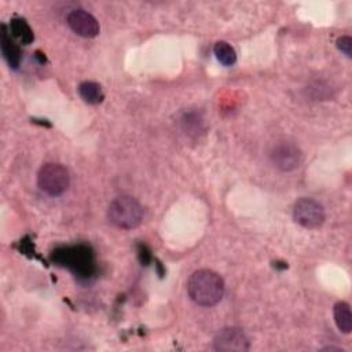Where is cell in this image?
Returning <instances> with one entry per match:
<instances>
[{
	"instance_id": "4fadbf2b",
	"label": "cell",
	"mask_w": 352,
	"mask_h": 352,
	"mask_svg": "<svg viewBox=\"0 0 352 352\" xmlns=\"http://www.w3.org/2000/svg\"><path fill=\"white\" fill-rule=\"evenodd\" d=\"M337 48L348 58L352 56V38L349 36H341L336 41Z\"/></svg>"
},
{
	"instance_id": "52a82bcc",
	"label": "cell",
	"mask_w": 352,
	"mask_h": 352,
	"mask_svg": "<svg viewBox=\"0 0 352 352\" xmlns=\"http://www.w3.org/2000/svg\"><path fill=\"white\" fill-rule=\"evenodd\" d=\"M67 25L69 28L78 36L81 37H95L99 33V22L98 19L89 14L85 10H73L67 14Z\"/></svg>"
},
{
	"instance_id": "6da1fadb",
	"label": "cell",
	"mask_w": 352,
	"mask_h": 352,
	"mask_svg": "<svg viewBox=\"0 0 352 352\" xmlns=\"http://www.w3.org/2000/svg\"><path fill=\"white\" fill-rule=\"evenodd\" d=\"M187 293L197 305L213 307L224 296V280L212 270H197L187 280Z\"/></svg>"
},
{
	"instance_id": "ba28073f",
	"label": "cell",
	"mask_w": 352,
	"mask_h": 352,
	"mask_svg": "<svg viewBox=\"0 0 352 352\" xmlns=\"http://www.w3.org/2000/svg\"><path fill=\"white\" fill-rule=\"evenodd\" d=\"M0 47L4 59L12 69H18L21 63V50L19 47L14 43L11 36L8 34L6 26H1V33H0Z\"/></svg>"
},
{
	"instance_id": "8fae6325",
	"label": "cell",
	"mask_w": 352,
	"mask_h": 352,
	"mask_svg": "<svg viewBox=\"0 0 352 352\" xmlns=\"http://www.w3.org/2000/svg\"><path fill=\"white\" fill-rule=\"evenodd\" d=\"M10 32L11 34L19 40L22 44H30L34 38L33 30L28 25V22L22 18H12L10 23Z\"/></svg>"
},
{
	"instance_id": "7c38bea8",
	"label": "cell",
	"mask_w": 352,
	"mask_h": 352,
	"mask_svg": "<svg viewBox=\"0 0 352 352\" xmlns=\"http://www.w3.org/2000/svg\"><path fill=\"white\" fill-rule=\"evenodd\" d=\"M213 52L217 60L224 66H232L236 60V52L234 47L227 41H217L213 47Z\"/></svg>"
},
{
	"instance_id": "277c9868",
	"label": "cell",
	"mask_w": 352,
	"mask_h": 352,
	"mask_svg": "<svg viewBox=\"0 0 352 352\" xmlns=\"http://www.w3.org/2000/svg\"><path fill=\"white\" fill-rule=\"evenodd\" d=\"M293 219L304 228H319L326 219L324 208L316 199L302 197L297 199L293 205Z\"/></svg>"
},
{
	"instance_id": "30bf717a",
	"label": "cell",
	"mask_w": 352,
	"mask_h": 352,
	"mask_svg": "<svg viewBox=\"0 0 352 352\" xmlns=\"http://www.w3.org/2000/svg\"><path fill=\"white\" fill-rule=\"evenodd\" d=\"M78 95L85 103L89 104H98L103 100V89L99 82L96 81H82L78 85Z\"/></svg>"
},
{
	"instance_id": "7a4b0ae2",
	"label": "cell",
	"mask_w": 352,
	"mask_h": 352,
	"mask_svg": "<svg viewBox=\"0 0 352 352\" xmlns=\"http://www.w3.org/2000/svg\"><path fill=\"white\" fill-rule=\"evenodd\" d=\"M143 208L138 199L131 195L114 198L107 208L109 221L121 230H132L143 221Z\"/></svg>"
},
{
	"instance_id": "8992f818",
	"label": "cell",
	"mask_w": 352,
	"mask_h": 352,
	"mask_svg": "<svg viewBox=\"0 0 352 352\" xmlns=\"http://www.w3.org/2000/svg\"><path fill=\"white\" fill-rule=\"evenodd\" d=\"M249 348V340L239 327H224L213 338V349L216 351L245 352Z\"/></svg>"
},
{
	"instance_id": "5b68a950",
	"label": "cell",
	"mask_w": 352,
	"mask_h": 352,
	"mask_svg": "<svg viewBox=\"0 0 352 352\" xmlns=\"http://www.w3.org/2000/svg\"><path fill=\"white\" fill-rule=\"evenodd\" d=\"M270 160L276 169L282 172H290L300 166L302 161V153L296 143L280 140L272 146L270 151Z\"/></svg>"
},
{
	"instance_id": "9c48e42d",
	"label": "cell",
	"mask_w": 352,
	"mask_h": 352,
	"mask_svg": "<svg viewBox=\"0 0 352 352\" xmlns=\"http://www.w3.org/2000/svg\"><path fill=\"white\" fill-rule=\"evenodd\" d=\"M333 315L337 329L344 334H349L352 331V314L349 304L345 301L336 302L333 307Z\"/></svg>"
},
{
	"instance_id": "3957f363",
	"label": "cell",
	"mask_w": 352,
	"mask_h": 352,
	"mask_svg": "<svg viewBox=\"0 0 352 352\" xmlns=\"http://www.w3.org/2000/svg\"><path fill=\"white\" fill-rule=\"evenodd\" d=\"M70 184L69 170L56 162L44 164L37 173V186L51 197L62 195Z\"/></svg>"
}]
</instances>
